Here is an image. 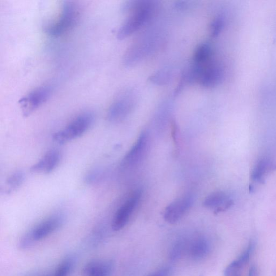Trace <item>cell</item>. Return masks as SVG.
<instances>
[{
  "instance_id": "cell-10",
  "label": "cell",
  "mask_w": 276,
  "mask_h": 276,
  "mask_svg": "<svg viewBox=\"0 0 276 276\" xmlns=\"http://www.w3.org/2000/svg\"><path fill=\"white\" fill-rule=\"evenodd\" d=\"M61 160L60 150L56 149L50 150L37 163L32 166L30 171L35 173L49 174L57 168Z\"/></svg>"
},
{
  "instance_id": "cell-2",
  "label": "cell",
  "mask_w": 276,
  "mask_h": 276,
  "mask_svg": "<svg viewBox=\"0 0 276 276\" xmlns=\"http://www.w3.org/2000/svg\"><path fill=\"white\" fill-rule=\"evenodd\" d=\"M79 16V9L76 4L71 2H64L57 18L47 25L45 31L49 35L52 36H62L76 25Z\"/></svg>"
},
{
  "instance_id": "cell-5",
  "label": "cell",
  "mask_w": 276,
  "mask_h": 276,
  "mask_svg": "<svg viewBox=\"0 0 276 276\" xmlns=\"http://www.w3.org/2000/svg\"><path fill=\"white\" fill-rule=\"evenodd\" d=\"M53 89L50 86H43L32 91L21 98L19 104L25 115H28L35 111L46 103L51 96Z\"/></svg>"
},
{
  "instance_id": "cell-14",
  "label": "cell",
  "mask_w": 276,
  "mask_h": 276,
  "mask_svg": "<svg viewBox=\"0 0 276 276\" xmlns=\"http://www.w3.org/2000/svg\"><path fill=\"white\" fill-rule=\"evenodd\" d=\"M113 265L109 261H95L87 265L85 269L86 276H110Z\"/></svg>"
},
{
  "instance_id": "cell-9",
  "label": "cell",
  "mask_w": 276,
  "mask_h": 276,
  "mask_svg": "<svg viewBox=\"0 0 276 276\" xmlns=\"http://www.w3.org/2000/svg\"><path fill=\"white\" fill-rule=\"evenodd\" d=\"M148 136L146 132L141 133L135 145L123 159V167H130L137 165L143 158L146 152Z\"/></svg>"
},
{
  "instance_id": "cell-23",
  "label": "cell",
  "mask_w": 276,
  "mask_h": 276,
  "mask_svg": "<svg viewBox=\"0 0 276 276\" xmlns=\"http://www.w3.org/2000/svg\"><path fill=\"white\" fill-rule=\"evenodd\" d=\"M172 273L170 267H165L148 276H171Z\"/></svg>"
},
{
  "instance_id": "cell-8",
  "label": "cell",
  "mask_w": 276,
  "mask_h": 276,
  "mask_svg": "<svg viewBox=\"0 0 276 276\" xmlns=\"http://www.w3.org/2000/svg\"><path fill=\"white\" fill-rule=\"evenodd\" d=\"M193 198L190 195L182 196L167 206L164 212L167 222L175 224L179 222L191 206Z\"/></svg>"
},
{
  "instance_id": "cell-6",
  "label": "cell",
  "mask_w": 276,
  "mask_h": 276,
  "mask_svg": "<svg viewBox=\"0 0 276 276\" xmlns=\"http://www.w3.org/2000/svg\"><path fill=\"white\" fill-rule=\"evenodd\" d=\"M134 100L130 92H125L117 97L108 109L107 119L111 122L116 123L124 120L131 112Z\"/></svg>"
},
{
  "instance_id": "cell-7",
  "label": "cell",
  "mask_w": 276,
  "mask_h": 276,
  "mask_svg": "<svg viewBox=\"0 0 276 276\" xmlns=\"http://www.w3.org/2000/svg\"><path fill=\"white\" fill-rule=\"evenodd\" d=\"M141 197V191L137 190L126 201L116 212L112 221V228L114 231L124 228L138 206Z\"/></svg>"
},
{
  "instance_id": "cell-19",
  "label": "cell",
  "mask_w": 276,
  "mask_h": 276,
  "mask_svg": "<svg viewBox=\"0 0 276 276\" xmlns=\"http://www.w3.org/2000/svg\"><path fill=\"white\" fill-rule=\"evenodd\" d=\"M245 266L237 259L230 263L225 269L223 276H241Z\"/></svg>"
},
{
  "instance_id": "cell-18",
  "label": "cell",
  "mask_w": 276,
  "mask_h": 276,
  "mask_svg": "<svg viewBox=\"0 0 276 276\" xmlns=\"http://www.w3.org/2000/svg\"><path fill=\"white\" fill-rule=\"evenodd\" d=\"M74 263V258L72 256L65 258L57 266L53 276H68L73 268Z\"/></svg>"
},
{
  "instance_id": "cell-22",
  "label": "cell",
  "mask_w": 276,
  "mask_h": 276,
  "mask_svg": "<svg viewBox=\"0 0 276 276\" xmlns=\"http://www.w3.org/2000/svg\"><path fill=\"white\" fill-rule=\"evenodd\" d=\"M170 77V73L168 71L164 70L159 72L152 78V81L157 83H166Z\"/></svg>"
},
{
  "instance_id": "cell-16",
  "label": "cell",
  "mask_w": 276,
  "mask_h": 276,
  "mask_svg": "<svg viewBox=\"0 0 276 276\" xmlns=\"http://www.w3.org/2000/svg\"><path fill=\"white\" fill-rule=\"evenodd\" d=\"M25 180V174L22 171H18L13 173L7 179L6 182V191L11 193L19 188Z\"/></svg>"
},
{
  "instance_id": "cell-11",
  "label": "cell",
  "mask_w": 276,
  "mask_h": 276,
  "mask_svg": "<svg viewBox=\"0 0 276 276\" xmlns=\"http://www.w3.org/2000/svg\"><path fill=\"white\" fill-rule=\"evenodd\" d=\"M232 205V200L223 191L214 192L207 196L203 203L205 207L213 209L215 214L227 211Z\"/></svg>"
},
{
  "instance_id": "cell-15",
  "label": "cell",
  "mask_w": 276,
  "mask_h": 276,
  "mask_svg": "<svg viewBox=\"0 0 276 276\" xmlns=\"http://www.w3.org/2000/svg\"><path fill=\"white\" fill-rule=\"evenodd\" d=\"M213 58V50L208 44H202L196 49L193 57V64L203 65Z\"/></svg>"
},
{
  "instance_id": "cell-20",
  "label": "cell",
  "mask_w": 276,
  "mask_h": 276,
  "mask_svg": "<svg viewBox=\"0 0 276 276\" xmlns=\"http://www.w3.org/2000/svg\"><path fill=\"white\" fill-rule=\"evenodd\" d=\"M103 175L102 169H95L90 171L85 178L86 183L88 184H95L102 180Z\"/></svg>"
},
{
  "instance_id": "cell-17",
  "label": "cell",
  "mask_w": 276,
  "mask_h": 276,
  "mask_svg": "<svg viewBox=\"0 0 276 276\" xmlns=\"http://www.w3.org/2000/svg\"><path fill=\"white\" fill-rule=\"evenodd\" d=\"M188 245V244L184 240L175 242L170 251V260L173 262L178 261L184 254L187 252Z\"/></svg>"
},
{
  "instance_id": "cell-12",
  "label": "cell",
  "mask_w": 276,
  "mask_h": 276,
  "mask_svg": "<svg viewBox=\"0 0 276 276\" xmlns=\"http://www.w3.org/2000/svg\"><path fill=\"white\" fill-rule=\"evenodd\" d=\"M211 246L208 240L203 236H199L191 241L188 245L187 253L194 261H201L210 253Z\"/></svg>"
},
{
  "instance_id": "cell-4",
  "label": "cell",
  "mask_w": 276,
  "mask_h": 276,
  "mask_svg": "<svg viewBox=\"0 0 276 276\" xmlns=\"http://www.w3.org/2000/svg\"><path fill=\"white\" fill-rule=\"evenodd\" d=\"M65 221L64 215L55 213L40 223L24 239L23 244L27 245L31 242L43 240L59 229Z\"/></svg>"
},
{
  "instance_id": "cell-3",
  "label": "cell",
  "mask_w": 276,
  "mask_h": 276,
  "mask_svg": "<svg viewBox=\"0 0 276 276\" xmlns=\"http://www.w3.org/2000/svg\"><path fill=\"white\" fill-rule=\"evenodd\" d=\"M94 114L85 112L77 115L63 130L56 132L53 140L58 144H64L79 138L85 134L93 124Z\"/></svg>"
},
{
  "instance_id": "cell-21",
  "label": "cell",
  "mask_w": 276,
  "mask_h": 276,
  "mask_svg": "<svg viewBox=\"0 0 276 276\" xmlns=\"http://www.w3.org/2000/svg\"><path fill=\"white\" fill-rule=\"evenodd\" d=\"M224 26V21L221 17H217L213 21L211 26V36L215 37L218 36Z\"/></svg>"
},
{
  "instance_id": "cell-13",
  "label": "cell",
  "mask_w": 276,
  "mask_h": 276,
  "mask_svg": "<svg viewBox=\"0 0 276 276\" xmlns=\"http://www.w3.org/2000/svg\"><path fill=\"white\" fill-rule=\"evenodd\" d=\"M275 169L276 166L270 161L267 159H263L254 167L251 178L254 181L263 183L267 174Z\"/></svg>"
},
{
  "instance_id": "cell-1",
  "label": "cell",
  "mask_w": 276,
  "mask_h": 276,
  "mask_svg": "<svg viewBox=\"0 0 276 276\" xmlns=\"http://www.w3.org/2000/svg\"><path fill=\"white\" fill-rule=\"evenodd\" d=\"M156 7V2L152 1H130L125 3L123 10L130 14L117 33L122 40L130 36L143 27L152 19Z\"/></svg>"
},
{
  "instance_id": "cell-24",
  "label": "cell",
  "mask_w": 276,
  "mask_h": 276,
  "mask_svg": "<svg viewBox=\"0 0 276 276\" xmlns=\"http://www.w3.org/2000/svg\"><path fill=\"white\" fill-rule=\"evenodd\" d=\"M248 276H258L257 268L255 265L250 267Z\"/></svg>"
}]
</instances>
